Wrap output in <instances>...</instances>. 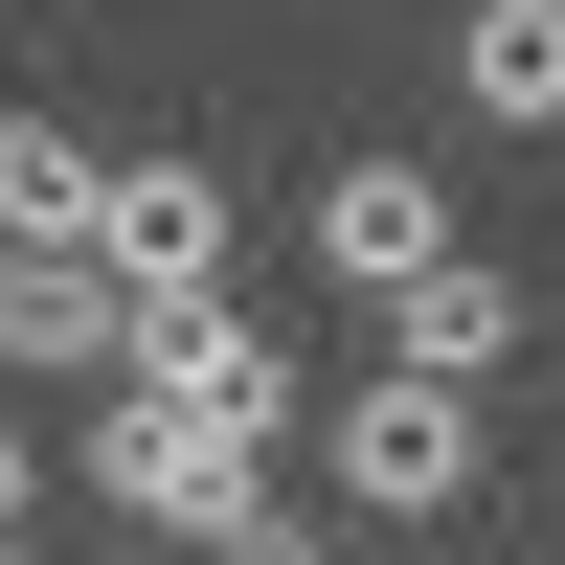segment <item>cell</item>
<instances>
[{
    "label": "cell",
    "instance_id": "9c48e42d",
    "mask_svg": "<svg viewBox=\"0 0 565 565\" xmlns=\"http://www.w3.org/2000/svg\"><path fill=\"white\" fill-rule=\"evenodd\" d=\"M23 521H45V430L0 407V543H23Z\"/></svg>",
    "mask_w": 565,
    "mask_h": 565
},
{
    "label": "cell",
    "instance_id": "52a82bcc",
    "mask_svg": "<svg viewBox=\"0 0 565 565\" xmlns=\"http://www.w3.org/2000/svg\"><path fill=\"white\" fill-rule=\"evenodd\" d=\"M521 271H498V249H452L430 271V295H385V362H407V385H498V362H521Z\"/></svg>",
    "mask_w": 565,
    "mask_h": 565
},
{
    "label": "cell",
    "instance_id": "7c38bea8",
    "mask_svg": "<svg viewBox=\"0 0 565 565\" xmlns=\"http://www.w3.org/2000/svg\"><path fill=\"white\" fill-rule=\"evenodd\" d=\"M0 565H45V543H0Z\"/></svg>",
    "mask_w": 565,
    "mask_h": 565
},
{
    "label": "cell",
    "instance_id": "6da1fadb",
    "mask_svg": "<svg viewBox=\"0 0 565 565\" xmlns=\"http://www.w3.org/2000/svg\"><path fill=\"white\" fill-rule=\"evenodd\" d=\"M68 476L114 498L136 543H181V565L271 521V430H249V407H159V385H114V407H90V430H68Z\"/></svg>",
    "mask_w": 565,
    "mask_h": 565
},
{
    "label": "cell",
    "instance_id": "30bf717a",
    "mask_svg": "<svg viewBox=\"0 0 565 565\" xmlns=\"http://www.w3.org/2000/svg\"><path fill=\"white\" fill-rule=\"evenodd\" d=\"M204 565H340V543H317V521H249V543H204Z\"/></svg>",
    "mask_w": 565,
    "mask_h": 565
},
{
    "label": "cell",
    "instance_id": "8fae6325",
    "mask_svg": "<svg viewBox=\"0 0 565 565\" xmlns=\"http://www.w3.org/2000/svg\"><path fill=\"white\" fill-rule=\"evenodd\" d=\"M340 565H407V543H340Z\"/></svg>",
    "mask_w": 565,
    "mask_h": 565
},
{
    "label": "cell",
    "instance_id": "5b68a950",
    "mask_svg": "<svg viewBox=\"0 0 565 565\" xmlns=\"http://www.w3.org/2000/svg\"><path fill=\"white\" fill-rule=\"evenodd\" d=\"M114 385H159V407H249V430H295V340H271V317H226V295H136V362Z\"/></svg>",
    "mask_w": 565,
    "mask_h": 565
},
{
    "label": "cell",
    "instance_id": "277c9868",
    "mask_svg": "<svg viewBox=\"0 0 565 565\" xmlns=\"http://www.w3.org/2000/svg\"><path fill=\"white\" fill-rule=\"evenodd\" d=\"M114 362H136L114 249H0V385H114Z\"/></svg>",
    "mask_w": 565,
    "mask_h": 565
},
{
    "label": "cell",
    "instance_id": "7a4b0ae2",
    "mask_svg": "<svg viewBox=\"0 0 565 565\" xmlns=\"http://www.w3.org/2000/svg\"><path fill=\"white\" fill-rule=\"evenodd\" d=\"M317 452H340V498H362V543H430L452 521V498H476V385H407V362H385V385H340V407H317Z\"/></svg>",
    "mask_w": 565,
    "mask_h": 565
},
{
    "label": "cell",
    "instance_id": "8992f818",
    "mask_svg": "<svg viewBox=\"0 0 565 565\" xmlns=\"http://www.w3.org/2000/svg\"><path fill=\"white\" fill-rule=\"evenodd\" d=\"M226 159H114V226H90V249L136 271V295H226Z\"/></svg>",
    "mask_w": 565,
    "mask_h": 565
},
{
    "label": "cell",
    "instance_id": "3957f363",
    "mask_svg": "<svg viewBox=\"0 0 565 565\" xmlns=\"http://www.w3.org/2000/svg\"><path fill=\"white\" fill-rule=\"evenodd\" d=\"M452 249H476V226H452V181H430V159H340V181H317V271H340L362 317H385V295H430Z\"/></svg>",
    "mask_w": 565,
    "mask_h": 565
},
{
    "label": "cell",
    "instance_id": "ba28073f",
    "mask_svg": "<svg viewBox=\"0 0 565 565\" xmlns=\"http://www.w3.org/2000/svg\"><path fill=\"white\" fill-rule=\"evenodd\" d=\"M452 114L476 136H565V0H476L452 23Z\"/></svg>",
    "mask_w": 565,
    "mask_h": 565
}]
</instances>
